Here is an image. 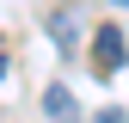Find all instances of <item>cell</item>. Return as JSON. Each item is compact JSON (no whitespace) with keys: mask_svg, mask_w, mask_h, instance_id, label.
<instances>
[{"mask_svg":"<svg viewBox=\"0 0 129 123\" xmlns=\"http://www.w3.org/2000/svg\"><path fill=\"white\" fill-rule=\"evenodd\" d=\"M123 25H99V31H92V74H105V80H111V74H123Z\"/></svg>","mask_w":129,"mask_h":123,"instance_id":"obj_1","label":"cell"},{"mask_svg":"<svg viewBox=\"0 0 129 123\" xmlns=\"http://www.w3.org/2000/svg\"><path fill=\"white\" fill-rule=\"evenodd\" d=\"M49 37L61 43V49H74V37H80V12H74V6H61L55 19H49Z\"/></svg>","mask_w":129,"mask_h":123,"instance_id":"obj_2","label":"cell"},{"mask_svg":"<svg viewBox=\"0 0 129 123\" xmlns=\"http://www.w3.org/2000/svg\"><path fill=\"white\" fill-rule=\"evenodd\" d=\"M43 111H49V117H74V92L68 86H49V92H43Z\"/></svg>","mask_w":129,"mask_h":123,"instance_id":"obj_3","label":"cell"},{"mask_svg":"<svg viewBox=\"0 0 129 123\" xmlns=\"http://www.w3.org/2000/svg\"><path fill=\"white\" fill-rule=\"evenodd\" d=\"M117 6H129V0H117Z\"/></svg>","mask_w":129,"mask_h":123,"instance_id":"obj_4","label":"cell"}]
</instances>
